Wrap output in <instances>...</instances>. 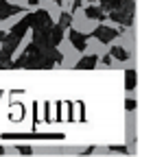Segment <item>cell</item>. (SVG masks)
<instances>
[{
  "label": "cell",
  "instance_id": "1",
  "mask_svg": "<svg viewBox=\"0 0 153 157\" xmlns=\"http://www.w3.org/2000/svg\"><path fill=\"white\" fill-rule=\"evenodd\" d=\"M99 26H101V20L99 17H88V13H85L83 7L72 9V13H70V29L74 33H79V35H92Z\"/></svg>",
  "mask_w": 153,
  "mask_h": 157
},
{
  "label": "cell",
  "instance_id": "2",
  "mask_svg": "<svg viewBox=\"0 0 153 157\" xmlns=\"http://www.w3.org/2000/svg\"><path fill=\"white\" fill-rule=\"evenodd\" d=\"M109 44H105V42H101L99 37H94V35H88V39H85V48L81 50L83 52V57H99V59H103V57H107L109 55Z\"/></svg>",
  "mask_w": 153,
  "mask_h": 157
},
{
  "label": "cell",
  "instance_id": "3",
  "mask_svg": "<svg viewBox=\"0 0 153 157\" xmlns=\"http://www.w3.org/2000/svg\"><path fill=\"white\" fill-rule=\"evenodd\" d=\"M37 7L48 13V17H50L53 24H59V22H61L64 11H61V7H59V2H57V0H37Z\"/></svg>",
  "mask_w": 153,
  "mask_h": 157
},
{
  "label": "cell",
  "instance_id": "4",
  "mask_svg": "<svg viewBox=\"0 0 153 157\" xmlns=\"http://www.w3.org/2000/svg\"><path fill=\"white\" fill-rule=\"evenodd\" d=\"M109 46H123L129 52V57H133V31L129 29V31H125V35L114 37L112 42H109Z\"/></svg>",
  "mask_w": 153,
  "mask_h": 157
},
{
  "label": "cell",
  "instance_id": "5",
  "mask_svg": "<svg viewBox=\"0 0 153 157\" xmlns=\"http://www.w3.org/2000/svg\"><path fill=\"white\" fill-rule=\"evenodd\" d=\"M26 9H20L18 13H13V15H9V17H5V20H0V29H2V33H7V31H11L13 26H18L22 22V20L26 17Z\"/></svg>",
  "mask_w": 153,
  "mask_h": 157
},
{
  "label": "cell",
  "instance_id": "6",
  "mask_svg": "<svg viewBox=\"0 0 153 157\" xmlns=\"http://www.w3.org/2000/svg\"><path fill=\"white\" fill-rule=\"evenodd\" d=\"M31 42H33V31L29 29V31L24 33V37L20 39V44H18V48H15V50L11 52V59H13V61H15V59H20V57L24 55V50L29 48V44H31Z\"/></svg>",
  "mask_w": 153,
  "mask_h": 157
},
{
  "label": "cell",
  "instance_id": "7",
  "mask_svg": "<svg viewBox=\"0 0 153 157\" xmlns=\"http://www.w3.org/2000/svg\"><path fill=\"white\" fill-rule=\"evenodd\" d=\"M81 59H83V52H81L79 48H76L72 55H66V57H64V61H61V68H64V70H72L76 63L81 61Z\"/></svg>",
  "mask_w": 153,
  "mask_h": 157
},
{
  "label": "cell",
  "instance_id": "8",
  "mask_svg": "<svg viewBox=\"0 0 153 157\" xmlns=\"http://www.w3.org/2000/svg\"><path fill=\"white\" fill-rule=\"evenodd\" d=\"M57 50L61 52V57H66V55H72L76 48H74V44H72V39L64 35V37L59 39V44H57Z\"/></svg>",
  "mask_w": 153,
  "mask_h": 157
},
{
  "label": "cell",
  "instance_id": "9",
  "mask_svg": "<svg viewBox=\"0 0 153 157\" xmlns=\"http://www.w3.org/2000/svg\"><path fill=\"white\" fill-rule=\"evenodd\" d=\"M5 2H9V5H15L18 9H26L29 13H33V11H37V9H40L37 5H31V0H5Z\"/></svg>",
  "mask_w": 153,
  "mask_h": 157
},
{
  "label": "cell",
  "instance_id": "10",
  "mask_svg": "<svg viewBox=\"0 0 153 157\" xmlns=\"http://www.w3.org/2000/svg\"><path fill=\"white\" fill-rule=\"evenodd\" d=\"M74 2H76V0H61L59 7H61V11H64L66 15H70V13H72V9H74Z\"/></svg>",
  "mask_w": 153,
  "mask_h": 157
},
{
  "label": "cell",
  "instance_id": "11",
  "mask_svg": "<svg viewBox=\"0 0 153 157\" xmlns=\"http://www.w3.org/2000/svg\"><path fill=\"white\" fill-rule=\"evenodd\" d=\"M101 24H105V26H109V29H118V24L112 22V20H101Z\"/></svg>",
  "mask_w": 153,
  "mask_h": 157
},
{
  "label": "cell",
  "instance_id": "12",
  "mask_svg": "<svg viewBox=\"0 0 153 157\" xmlns=\"http://www.w3.org/2000/svg\"><path fill=\"white\" fill-rule=\"evenodd\" d=\"M61 118H68V105L66 103L61 105Z\"/></svg>",
  "mask_w": 153,
  "mask_h": 157
},
{
  "label": "cell",
  "instance_id": "13",
  "mask_svg": "<svg viewBox=\"0 0 153 157\" xmlns=\"http://www.w3.org/2000/svg\"><path fill=\"white\" fill-rule=\"evenodd\" d=\"M92 5H94V2H90V0H81V7H83V9H88V7H92Z\"/></svg>",
  "mask_w": 153,
  "mask_h": 157
},
{
  "label": "cell",
  "instance_id": "14",
  "mask_svg": "<svg viewBox=\"0 0 153 157\" xmlns=\"http://www.w3.org/2000/svg\"><path fill=\"white\" fill-rule=\"evenodd\" d=\"M0 33H2V29H0Z\"/></svg>",
  "mask_w": 153,
  "mask_h": 157
}]
</instances>
